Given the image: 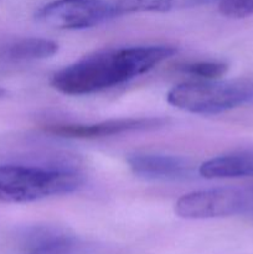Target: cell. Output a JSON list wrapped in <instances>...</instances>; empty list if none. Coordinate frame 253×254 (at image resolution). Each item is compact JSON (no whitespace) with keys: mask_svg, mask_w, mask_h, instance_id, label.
I'll list each match as a JSON object with an SVG mask.
<instances>
[{"mask_svg":"<svg viewBox=\"0 0 253 254\" xmlns=\"http://www.w3.org/2000/svg\"><path fill=\"white\" fill-rule=\"evenodd\" d=\"M178 50L166 45L103 50L56 72L51 86L68 96H83L112 88L146 73Z\"/></svg>","mask_w":253,"mask_h":254,"instance_id":"cell-1","label":"cell"},{"mask_svg":"<svg viewBox=\"0 0 253 254\" xmlns=\"http://www.w3.org/2000/svg\"><path fill=\"white\" fill-rule=\"evenodd\" d=\"M82 183L83 178L71 169L0 165V202L29 203L67 195Z\"/></svg>","mask_w":253,"mask_h":254,"instance_id":"cell-2","label":"cell"},{"mask_svg":"<svg viewBox=\"0 0 253 254\" xmlns=\"http://www.w3.org/2000/svg\"><path fill=\"white\" fill-rule=\"evenodd\" d=\"M169 103L193 114H218L253 103V79L189 82L175 86Z\"/></svg>","mask_w":253,"mask_h":254,"instance_id":"cell-3","label":"cell"},{"mask_svg":"<svg viewBox=\"0 0 253 254\" xmlns=\"http://www.w3.org/2000/svg\"><path fill=\"white\" fill-rule=\"evenodd\" d=\"M175 213L188 220L230 217L247 215L253 217V188H217L184 195L175 203Z\"/></svg>","mask_w":253,"mask_h":254,"instance_id":"cell-4","label":"cell"},{"mask_svg":"<svg viewBox=\"0 0 253 254\" xmlns=\"http://www.w3.org/2000/svg\"><path fill=\"white\" fill-rule=\"evenodd\" d=\"M116 16V5L108 0H55L36 12L37 21L61 30L88 29Z\"/></svg>","mask_w":253,"mask_h":254,"instance_id":"cell-5","label":"cell"},{"mask_svg":"<svg viewBox=\"0 0 253 254\" xmlns=\"http://www.w3.org/2000/svg\"><path fill=\"white\" fill-rule=\"evenodd\" d=\"M168 123V119L159 118V117L158 118L156 117L119 118L93 124H49L45 129L54 135L63 136V138L94 139L119 135V134L131 133V131L153 130V129L161 128Z\"/></svg>","mask_w":253,"mask_h":254,"instance_id":"cell-6","label":"cell"},{"mask_svg":"<svg viewBox=\"0 0 253 254\" xmlns=\"http://www.w3.org/2000/svg\"><path fill=\"white\" fill-rule=\"evenodd\" d=\"M130 170L136 176L154 181H181L192 176L190 161L173 155L134 154L126 159Z\"/></svg>","mask_w":253,"mask_h":254,"instance_id":"cell-7","label":"cell"},{"mask_svg":"<svg viewBox=\"0 0 253 254\" xmlns=\"http://www.w3.org/2000/svg\"><path fill=\"white\" fill-rule=\"evenodd\" d=\"M198 173L206 179H235L253 176V149L216 156L201 164Z\"/></svg>","mask_w":253,"mask_h":254,"instance_id":"cell-8","label":"cell"},{"mask_svg":"<svg viewBox=\"0 0 253 254\" xmlns=\"http://www.w3.org/2000/svg\"><path fill=\"white\" fill-rule=\"evenodd\" d=\"M59 50L56 42L46 39H21L6 45L2 55L10 60H39L54 56Z\"/></svg>","mask_w":253,"mask_h":254,"instance_id":"cell-9","label":"cell"},{"mask_svg":"<svg viewBox=\"0 0 253 254\" xmlns=\"http://www.w3.org/2000/svg\"><path fill=\"white\" fill-rule=\"evenodd\" d=\"M211 0H117L114 2L119 15L129 12H166L206 4Z\"/></svg>","mask_w":253,"mask_h":254,"instance_id":"cell-10","label":"cell"},{"mask_svg":"<svg viewBox=\"0 0 253 254\" xmlns=\"http://www.w3.org/2000/svg\"><path fill=\"white\" fill-rule=\"evenodd\" d=\"M82 251L83 247L76 238L51 231L30 247L27 254H79Z\"/></svg>","mask_w":253,"mask_h":254,"instance_id":"cell-11","label":"cell"},{"mask_svg":"<svg viewBox=\"0 0 253 254\" xmlns=\"http://www.w3.org/2000/svg\"><path fill=\"white\" fill-rule=\"evenodd\" d=\"M178 69L184 74L210 81L223 76L227 72V64L221 61H196L180 64Z\"/></svg>","mask_w":253,"mask_h":254,"instance_id":"cell-12","label":"cell"},{"mask_svg":"<svg viewBox=\"0 0 253 254\" xmlns=\"http://www.w3.org/2000/svg\"><path fill=\"white\" fill-rule=\"evenodd\" d=\"M218 10L231 19H245L253 15V0H220Z\"/></svg>","mask_w":253,"mask_h":254,"instance_id":"cell-13","label":"cell"},{"mask_svg":"<svg viewBox=\"0 0 253 254\" xmlns=\"http://www.w3.org/2000/svg\"><path fill=\"white\" fill-rule=\"evenodd\" d=\"M4 94H5V91L1 88V87H0V98H1V97L4 96Z\"/></svg>","mask_w":253,"mask_h":254,"instance_id":"cell-14","label":"cell"}]
</instances>
